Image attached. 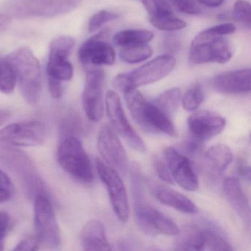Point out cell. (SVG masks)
<instances>
[{
    "label": "cell",
    "mask_w": 251,
    "mask_h": 251,
    "mask_svg": "<svg viewBox=\"0 0 251 251\" xmlns=\"http://www.w3.org/2000/svg\"><path fill=\"white\" fill-rule=\"evenodd\" d=\"M12 194L11 191L0 187V203L8 201L12 196Z\"/></svg>",
    "instance_id": "cell-43"
},
{
    "label": "cell",
    "mask_w": 251,
    "mask_h": 251,
    "mask_svg": "<svg viewBox=\"0 0 251 251\" xmlns=\"http://www.w3.org/2000/svg\"><path fill=\"white\" fill-rule=\"evenodd\" d=\"M15 70L22 96L25 100L35 105L42 94V73L39 60L29 48H20L8 55Z\"/></svg>",
    "instance_id": "cell-4"
},
{
    "label": "cell",
    "mask_w": 251,
    "mask_h": 251,
    "mask_svg": "<svg viewBox=\"0 0 251 251\" xmlns=\"http://www.w3.org/2000/svg\"><path fill=\"white\" fill-rule=\"evenodd\" d=\"M152 32L148 30H125L119 32L114 36L113 42L114 45L118 47H127L132 45H143L148 44L153 39Z\"/></svg>",
    "instance_id": "cell-24"
},
{
    "label": "cell",
    "mask_w": 251,
    "mask_h": 251,
    "mask_svg": "<svg viewBox=\"0 0 251 251\" xmlns=\"http://www.w3.org/2000/svg\"><path fill=\"white\" fill-rule=\"evenodd\" d=\"M33 211L36 237L40 247L56 249L61 245V233L52 202L46 195H36Z\"/></svg>",
    "instance_id": "cell-8"
},
{
    "label": "cell",
    "mask_w": 251,
    "mask_h": 251,
    "mask_svg": "<svg viewBox=\"0 0 251 251\" xmlns=\"http://www.w3.org/2000/svg\"><path fill=\"white\" fill-rule=\"evenodd\" d=\"M181 98V92L178 88H173L163 92L152 101L161 111L171 117L177 111Z\"/></svg>",
    "instance_id": "cell-25"
},
{
    "label": "cell",
    "mask_w": 251,
    "mask_h": 251,
    "mask_svg": "<svg viewBox=\"0 0 251 251\" xmlns=\"http://www.w3.org/2000/svg\"><path fill=\"white\" fill-rule=\"evenodd\" d=\"M82 0H12L5 5L11 18H52L75 10Z\"/></svg>",
    "instance_id": "cell-6"
},
{
    "label": "cell",
    "mask_w": 251,
    "mask_h": 251,
    "mask_svg": "<svg viewBox=\"0 0 251 251\" xmlns=\"http://www.w3.org/2000/svg\"><path fill=\"white\" fill-rule=\"evenodd\" d=\"M176 64V58L172 55H160L130 73L116 76L113 86L124 93L130 89L155 83L170 75Z\"/></svg>",
    "instance_id": "cell-5"
},
{
    "label": "cell",
    "mask_w": 251,
    "mask_h": 251,
    "mask_svg": "<svg viewBox=\"0 0 251 251\" xmlns=\"http://www.w3.org/2000/svg\"><path fill=\"white\" fill-rule=\"evenodd\" d=\"M232 23L219 25L202 30L192 40L189 61L193 64H225L231 58L232 48L227 35L236 31Z\"/></svg>",
    "instance_id": "cell-2"
},
{
    "label": "cell",
    "mask_w": 251,
    "mask_h": 251,
    "mask_svg": "<svg viewBox=\"0 0 251 251\" xmlns=\"http://www.w3.org/2000/svg\"><path fill=\"white\" fill-rule=\"evenodd\" d=\"M154 195L159 202L167 206L186 214H195L198 211V207L183 194L164 186H156Z\"/></svg>",
    "instance_id": "cell-21"
},
{
    "label": "cell",
    "mask_w": 251,
    "mask_h": 251,
    "mask_svg": "<svg viewBox=\"0 0 251 251\" xmlns=\"http://www.w3.org/2000/svg\"><path fill=\"white\" fill-rule=\"evenodd\" d=\"M11 17L8 14H0V33L5 31L11 24Z\"/></svg>",
    "instance_id": "cell-41"
},
{
    "label": "cell",
    "mask_w": 251,
    "mask_h": 251,
    "mask_svg": "<svg viewBox=\"0 0 251 251\" xmlns=\"http://www.w3.org/2000/svg\"><path fill=\"white\" fill-rule=\"evenodd\" d=\"M48 131L39 121L13 123L0 130V145L14 147H37L43 145Z\"/></svg>",
    "instance_id": "cell-9"
},
{
    "label": "cell",
    "mask_w": 251,
    "mask_h": 251,
    "mask_svg": "<svg viewBox=\"0 0 251 251\" xmlns=\"http://www.w3.org/2000/svg\"><path fill=\"white\" fill-rule=\"evenodd\" d=\"M123 94L132 117L144 130L177 137V130L171 117L161 111L153 102L146 100L137 89H130Z\"/></svg>",
    "instance_id": "cell-3"
},
{
    "label": "cell",
    "mask_w": 251,
    "mask_h": 251,
    "mask_svg": "<svg viewBox=\"0 0 251 251\" xmlns=\"http://www.w3.org/2000/svg\"><path fill=\"white\" fill-rule=\"evenodd\" d=\"M171 2L177 11L188 15H195L201 11L197 0H171Z\"/></svg>",
    "instance_id": "cell-34"
},
{
    "label": "cell",
    "mask_w": 251,
    "mask_h": 251,
    "mask_svg": "<svg viewBox=\"0 0 251 251\" xmlns=\"http://www.w3.org/2000/svg\"><path fill=\"white\" fill-rule=\"evenodd\" d=\"M154 166H155V171L161 180L169 184L174 183V180L164 159L158 156L155 157L154 159Z\"/></svg>",
    "instance_id": "cell-35"
},
{
    "label": "cell",
    "mask_w": 251,
    "mask_h": 251,
    "mask_svg": "<svg viewBox=\"0 0 251 251\" xmlns=\"http://www.w3.org/2000/svg\"><path fill=\"white\" fill-rule=\"evenodd\" d=\"M142 2L150 16L173 14V8L166 0H142Z\"/></svg>",
    "instance_id": "cell-32"
},
{
    "label": "cell",
    "mask_w": 251,
    "mask_h": 251,
    "mask_svg": "<svg viewBox=\"0 0 251 251\" xmlns=\"http://www.w3.org/2000/svg\"><path fill=\"white\" fill-rule=\"evenodd\" d=\"M98 148L105 163L125 176L128 169V159L126 149L114 130L105 125L101 127L98 139Z\"/></svg>",
    "instance_id": "cell-15"
},
{
    "label": "cell",
    "mask_w": 251,
    "mask_h": 251,
    "mask_svg": "<svg viewBox=\"0 0 251 251\" xmlns=\"http://www.w3.org/2000/svg\"><path fill=\"white\" fill-rule=\"evenodd\" d=\"M152 55V50L147 44L124 47L120 52L122 61L127 64H138L146 61Z\"/></svg>",
    "instance_id": "cell-28"
},
{
    "label": "cell",
    "mask_w": 251,
    "mask_h": 251,
    "mask_svg": "<svg viewBox=\"0 0 251 251\" xmlns=\"http://www.w3.org/2000/svg\"><path fill=\"white\" fill-rule=\"evenodd\" d=\"M109 30L105 29L86 40L78 51V59L84 67L111 66L116 60L114 48L106 42Z\"/></svg>",
    "instance_id": "cell-14"
},
{
    "label": "cell",
    "mask_w": 251,
    "mask_h": 251,
    "mask_svg": "<svg viewBox=\"0 0 251 251\" xmlns=\"http://www.w3.org/2000/svg\"><path fill=\"white\" fill-rule=\"evenodd\" d=\"M237 173L242 178L250 182L251 180V167L250 166L247 165L245 161H239V162H238Z\"/></svg>",
    "instance_id": "cell-39"
},
{
    "label": "cell",
    "mask_w": 251,
    "mask_h": 251,
    "mask_svg": "<svg viewBox=\"0 0 251 251\" xmlns=\"http://www.w3.org/2000/svg\"><path fill=\"white\" fill-rule=\"evenodd\" d=\"M80 244L85 251H110L111 245L107 239L102 222L93 219L83 226L80 232Z\"/></svg>",
    "instance_id": "cell-20"
},
{
    "label": "cell",
    "mask_w": 251,
    "mask_h": 251,
    "mask_svg": "<svg viewBox=\"0 0 251 251\" xmlns=\"http://www.w3.org/2000/svg\"><path fill=\"white\" fill-rule=\"evenodd\" d=\"M213 87L226 95H241L251 92V70L225 72L213 78Z\"/></svg>",
    "instance_id": "cell-18"
},
{
    "label": "cell",
    "mask_w": 251,
    "mask_h": 251,
    "mask_svg": "<svg viewBox=\"0 0 251 251\" xmlns=\"http://www.w3.org/2000/svg\"><path fill=\"white\" fill-rule=\"evenodd\" d=\"M0 187L14 192V185L11 178L2 170H0Z\"/></svg>",
    "instance_id": "cell-40"
},
{
    "label": "cell",
    "mask_w": 251,
    "mask_h": 251,
    "mask_svg": "<svg viewBox=\"0 0 251 251\" xmlns=\"http://www.w3.org/2000/svg\"><path fill=\"white\" fill-rule=\"evenodd\" d=\"M204 99L203 91L200 84H195L190 88L182 98L183 108L186 111H193L202 103Z\"/></svg>",
    "instance_id": "cell-30"
},
{
    "label": "cell",
    "mask_w": 251,
    "mask_h": 251,
    "mask_svg": "<svg viewBox=\"0 0 251 251\" xmlns=\"http://www.w3.org/2000/svg\"><path fill=\"white\" fill-rule=\"evenodd\" d=\"M105 102L107 115L114 132L120 135L135 151L145 152L146 145L130 126L125 114L119 95L114 91H108L105 95Z\"/></svg>",
    "instance_id": "cell-10"
},
{
    "label": "cell",
    "mask_w": 251,
    "mask_h": 251,
    "mask_svg": "<svg viewBox=\"0 0 251 251\" xmlns=\"http://www.w3.org/2000/svg\"><path fill=\"white\" fill-rule=\"evenodd\" d=\"M40 248L39 241L37 238L30 237L22 240L18 245L14 248V251H36Z\"/></svg>",
    "instance_id": "cell-37"
},
{
    "label": "cell",
    "mask_w": 251,
    "mask_h": 251,
    "mask_svg": "<svg viewBox=\"0 0 251 251\" xmlns=\"http://www.w3.org/2000/svg\"><path fill=\"white\" fill-rule=\"evenodd\" d=\"M233 20L239 23L246 25L251 27V8L248 1L238 0L234 4L233 11Z\"/></svg>",
    "instance_id": "cell-33"
},
{
    "label": "cell",
    "mask_w": 251,
    "mask_h": 251,
    "mask_svg": "<svg viewBox=\"0 0 251 251\" xmlns=\"http://www.w3.org/2000/svg\"><path fill=\"white\" fill-rule=\"evenodd\" d=\"M130 177L135 220L141 230L149 235L178 234L180 229L176 223L147 202L143 176L137 164H133Z\"/></svg>",
    "instance_id": "cell-1"
},
{
    "label": "cell",
    "mask_w": 251,
    "mask_h": 251,
    "mask_svg": "<svg viewBox=\"0 0 251 251\" xmlns=\"http://www.w3.org/2000/svg\"><path fill=\"white\" fill-rule=\"evenodd\" d=\"M197 1L208 8H217L223 5L225 0H197Z\"/></svg>",
    "instance_id": "cell-42"
},
{
    "label": "cell",
    "mask_w": 251,
    "mask_h": 251,
    "mask_svg": "<svg viewBox=\"0 0 251 251\" xmlns=\"http://www.w3.org/2000/svg\"><path fill=\"white\" fill-rule=\"evenodd\" d=\"M48 88L50 94L54 99H60L62 96L64 92L62 82L48 77Z\"/></svg>",
    "instance_id": "cell-38"
},
{
    "label": "cell",
    "mask_w": 251,
    "mask_h": 251,
    "mask_svg": "<svg viewBox=\"0 0 251 251\" xmlns=\"http://www.w3.org/2000/svg\"><path fill=\"white\" fill-rule=\"evenodd\" d=\"M190 139L203 144L223 131L226 126V120L220 114L213 111H197L188 119Z\"/></svg>",
    "instance_id": "cell-17"
},
{
    "label": "cell",
    "mask_w": 251,
    "mask_h": 251,
    "mask_svg": "<svg viewBox=\"0 0 251 251\" xmlns=\"http://www.w3.org/2000/svg\"><path fill=\"white\" fill-rule=\"evenodd\" d=\"M223 192L227 202L245 224L250 226L251 211L249 202L242 190L239 180L234 177H228L223 183Z\"/></svg>",
    "instance_id": "cell-19"
},
{
    "label": "cell",
    "mask_w": 251,
    "mask_h": 251,
    "mask_svg": "<svg viewBox=\"0 0 251 251\" xmlns=\"http://www.w3.org/2000/svg\"><path fill=\"white\" fill-rule=\"evenodd\" d=\"M164 156L173 180L185 190L196 191L199 183L189 157L173 148H166Z\"/></svg>",
    "instance_id": "cell-16"
},
{
    "label": "cell",
    "mask_w": 251,
    "mask_h": 251,
    "mask_svg": "<svg viewBox=\"0 0 251 251\" xmlns=\"http://www.w3.org/2000/svg\"><path fill=\"white\" fill-rule=\"evenodd\" d=\"M205 158L212 171L216 173L224 172L233 160L231 151L227 145L217 144L213 145L205 152Z\"/></svg>",
    "instance_id": "cell-23"
},
{
    "label": "cell",
    "mask_w": 251,
    "mask_h": 251,
    "mask_svg": "<svg viewBox=\"0 0 251 251\" xmlns=\"http://www.w3.org/2000/svg\"><path fill=\"white\" fill-rule=\"evenodd\" d=\"M15 70L8 57H0V92L12 93L17 86Z\"/></svg>",
    "instance_id": "cell-26"
},
{
    "label": "cell",
    "mask_w": 251,
    "mask_h": 251,
    "mask_svg": "<svg viewBox=\"0 0 251 251\" xmlns=\"http://www.w3.org/2000/svg\"><path fill=\"white\" fill-rule=\"evenodd\" d=\"M97 171L100 178L106 187L113 210L119 220L126 223L130 215L126 186L120 174L105 162L96 158Z\"/></svg>",
    "instance_id": "cell-11"
},
{
    "label": "cell",
    "mask_w": 251,
    "mask_h": 251,
    "mask_svg": "<svg viewBox=\"0 0 251 251\" xmlns=\"http://www.w3.org/2000/svg\"><path fill=\"white\" fill-rule=\"evenodd\" d=\"M57 159L61 168L70 176L84 183L94 180L93 167L89 155L77 138H66L58 148Z\"/></svg>",
    "instance_id": "cell-7"
},
{
    "label": "cell",
    "mask_w": 251,
    "mask_h": 251,
    "mask_svg": "<svg viewBox=\"0 0 251 251\" xmlns=\"http://www.w3.org/2000/svg\"><path fill=\"white\" fill-rule=\"evenodd\" d=\"M119 17L120 16L118 14L105 11V10L98 11V13L94 14L89 20L88 30H89V33H93L96 30H99L101 27H102L106 23L117 20Z\"/></svg>",
    "instance_id": "cell-31"
},
{
    "label": "cell",
    "mask_w": 251,
    "mask_h": 251,
    "mask_svg": "<svg viewBox=\"0 0 251 251\" xmlns=\"http://www.w3.org/2000/svg\"><path fill=\"white\" fill-rule=\"evenodd\" d=\"M75 45V41L71 36H58L52 40L50 45L47 64L48 77L61 82L71 80L74 69L69 61V56Z\"/></svg>",
    "instance_id": "cell-12"
},
{
    "label": "cell",
    "mask_w": 251,
    "mask_h": 251,
    "mask_svg": "<svg viewBox=\"0 0 251 251\" xmlns=\"http://www.w3.org/2000/svg\"><path fill=\"white\" fill-rule=\"evenodd\" d=\"M205 236V249L211 251H232L229 241L218 228L208 223L204 225Z\"/></svg>",
    "instance_id": "cell-27"
},
{
    "label": "cell",
    "mask_w": 251,
    "mask_h": 251,
    "mask_svg": "<svg viewBox=\"0 0 251 251\" xmlns=\"http://www.w3.org/2000/svg\"><path fill=\"white\" fill-rule=\"evenodd\" d=\"M176 243L177 251H202L205 250V236L204 226L189 225L179 231Z\"/></svg>",
    "instance_id": "cell-22"
},
{
    "label": "cell",
    "mask_w": 251,
    "mask_h": 251,
    "mask_svg": "<svg viewBox=\"0 0 251 251\" xmlns=\"http://www.w3.org/2000/svg\"><path fill=\"white\" fill-rule=\"evenodd\" d=\"M105 80V73L101 69H92L86 74L82 104L86 117L95 123L103 117Z\"/></svg>",
    "instance_id": "cell-13"
},
{
    "label": "cell",
    "mask_w": 251,
    "mask_h": 251,
    "mask_svg": "<svg viewBox=\"0 0 251 251\" xmlns=\"http://www.w3.org/2000/svg\"><path fill=\"white\" fill-rule=\"evenodd\" d=\"M11 117V112L7 110H0V126L6 123Z\"/></svg>",
    "instance_id": "cell-44"
},
{
    "label": "cell",
    "mask_w": 251,
    "mask_h": 251,
    "mask_svg": "<svg viewBox=\"0 0 251 251\" xmlns=\"http://www.w3.org/2000/svg\"><path fill=\"white\" fill-rule=\"evenodd\" d=\"M150 23L155 28L164 31H176L186 27V23L180 19L170 15L150 16Z\"/></svg>",
    "instance_id": "cell-29"
},
{
    "label": "cell",
    "mask_w": 251,
    "mask_h": 251,
    "mask_svg": "<svg viewBox=\"0 0 251 251\" xmlns=\"http://www.w3.org/2000/svg\"><path fill=\"white\" fill-rule=\"evenodd\" d=\"M10 221L9 214L5 211H0V250L3 247L5 236L9 228Z\"/></svg>",
    "instance_id": "cell-36"
}]
</instances>
